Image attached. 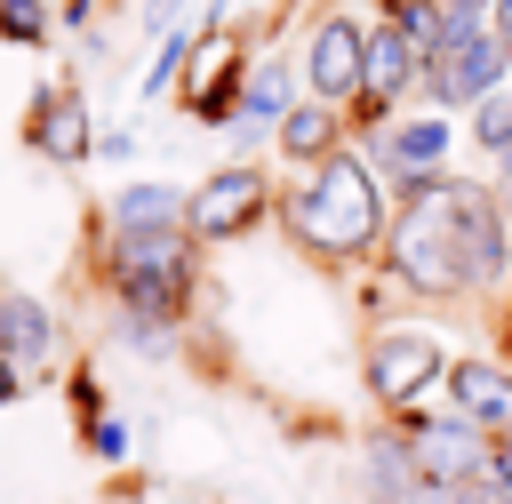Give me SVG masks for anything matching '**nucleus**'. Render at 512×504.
I'll use <instances>...</instances> for the list:
<instances>
[{"label": "nucleus", "instance_id": "f257e3e1", "mask_svg": "<svg viewBox=\"0 0 512 504\" xmlns=\"http://www.w3.org/2000/svg\"><path fill=\"white\" fill-rule=\"evenodd\" d=\"M272 208H280L288 240L312 264H336V272L344 264H368L384 248V224H392V192L376 184V168H368L360 144L328 152L320 168H296V184L272 192Z\"/></svg>", "mask_w": 512, "mask_h": 504}, {"label": "nucleus", "instance_id": "f03ea898", "mask_svg": "<svg viewBox=\"0 0 512 504\" xmlns=\"http://www.w3.org/2000/svg\"><path fill=\"white\" fill-rule=\"evenodd\" d=\"M376 264H384V280H400L408 304H464V272H456V176H432L408 200H392Z\"/></svg>", "mask_w": 512, "mask_h": 504}, {"label": "nucleus", "instance_id": "7ed1b4c3", "mask_svg": "<svg viewBox=\"0 0 512 504\" xmlns=\"http://www.w3.org/2000/svg\"><path fill=\"white\" fill-rule=\"evenodd\" d=\"M200 288V240L192 232H144V240H112V296L136 328H168L192 312Z\"/></svg>", "mask_w": 512, "mask_h": 504}, {"label": "nucleus", "instance_id": "20e7f679", "mask_svg": "<svg viewBox=\"0 0 512 504\" xmlns=\"http://www.w3.org/2000/svg\"><path fill=\"white\" fill-rule=\"evenodd\" d=\"M448 336L424 328V320H376L368 344H360V384L384 416H408V408H432V392L448 384Z\"/></svg>", "mask_w": 512, "mask_h": 504}, {"label": "nucleus", "instance_id": "39448f33", "mask_svg": "<svg viewBox=\"0 0 512 504\" xmlns=\"http://www.w3.org/2000/svg\"><path fill=\"white\" fill-rule=\"evenodd\" d=\"M496 88H512V72H504V48H496V32H488V16H448V40L424 56V72H416V96L432 104V112H472L480 96H496Z\"/></svg>", "mask_w": 512, "mask_h": 504}, {"label": "nucleus", "instance_id": "423d86ee", "mask_svg": "<svg viewBox=\"0 0 512 504\" xmlns=\"http://www.w3.org/2000/svg\"><path fill=\"white\" fill-rule=\"evenodd\" d=\"M360 152H368L376 184H384L392 200H408L416 184L448 176V152H456V120H448V112H432V104H416V112H392L384 128H368V136H360Z\"/></svg>", "mask_w": 512, "mask_h": 504}, {"label": "nucleus", "instance_id": "0eeeda50", "mask_svg": "<svg viewBox=\"0 0 512 504\" xmlns=\"http://www.w3.org/2000/svg\"><path fill=\"white\" fill-rule=\"evenodd\" d=\"M456 272H464V296L512 288V216H504V192L480 176H456Z\"/></svg>", "mask_w": 512, "mask_h": 504}, {"label": "nucleus", "instance_id": "6e6552de", "mask_svg": "<svg viewBox=\"0 0 512 504\" xmlns=\"http://www.w3.org/2000/svg\"><path fill=\"white\" fill-rule=\"evenodd\" d=\"M400 424V440H408V456H416V480H432V488H472L480 472H488V432L480 424H464L448 400L440 408H408V416H392Z\"/></svg>", "mask_w": 512, "mask_h": 504}, {"label": "nucleus", "instance_id": "1a4fd4ad", "mask_svg": "<svg viewBox=\"0 0 512 504\" xmlns=\"http://www.w3.org/2000/svg\"><path fill=\"white\" fill-rule=\"evenodd\" d=\"M264 216H272V176L256 160H232V168H216L184 192V232L192 240H240Z\"/></svg>", "mask_w": 512, "mask_h": 504}, {"label": "nucleus", "instance_id": "9d476101", "mask_svg": "<svg viewBox=\"0 0 512 504\" xmlns=\"http://www.w3.org/2000/svg\"><path fill=\"white\" fill-rule=\"evenodd\" d=\"M360 48H368V24L352 8L312 16V32H304V88H312V104L352 112V96H360Z\"/></svg>", "mask_w": 512, "mask_h": 504}, {"label": "nucleus", "instance_id": "9b49d317", "mask_svg": "<svg viewBox=\"0 0 512 504\" xmlns=\"http://www.w3.org/2000/svg\"><path fill=\"white\" fill-rule=\"evenodd\" d=\"M240 72H248V48H240V32H224V16H208L200 24V40H192V64H184V112L192 120H232V104H240Z\"/></svg>", "mask_w": 512, "mask_h": 504}, {"label": "nucleus", "instance_id": "f8f14e48", "mask_svg": "<svg viewBox=\"0 0 512 504\" xmlns=\"http://www.w3.org/2000/svg\"><path fill=\"white\" fill-rule=\"evenodd\" d=\"M440 400H448L464 424H480L488 440H512V368H504L496 352H456Z\"/></svg>", "mask_w": 512, "mask_h": 504}, {"label": "nucleus", "instance_id": "ddd939ff", "mask_svg": "<svg viewBox=\"0 0 512 504\" xmlns=\"http://www.w3.org/2000/svg\"><path fill=\"white\" fill-rule=\"evenodd\" d=\"M272 144H280V160H296V168H320L328 152H344V144H352V120H344L336 104H312V96H296V104L280 112Z\"/></svg>", "mask_w": 512, "mask_h": 504}, {"label": "nucleus", "instance_id": "4468645a", "mask_svg": "<svg viewBox=\"0 0 512 504\" xmlns=\"http://www.w3.org/2000/svg\"><path fill=\"white\" fill-rule=\"evenodd\" d=\"M360 488H368V504H408L416 496V456H408V440H400L392 416L360 440Z\"/></svg>", "mask_w": 512, "mask_h": 504}, {"label": "nucleus", "instance_id": "2eb2a0df", "mask_svg": "<svg viewBox=\"0 0 512 504\" xmlns=\"http://www.w3.org/2000/svg\"><path fill=\"white\" fill-rule=\"evenodd\" d=\"M0 360L24 368V376H40L56 360V320H48L40 296H0Z\"/></svg>", "mask_w": 512, "mask_h": 504}, {"label": "nucleus", "instance_id": "dca6fc26", "mask_svg": "<svg viewBox=\"0 0 512 504\" xmlns=\"http://www.w3.org/2000/svg\"><path fill=\"white\" fill-rule=\"evenodd\" d=\"M32 152L40 160H88V104L72 88H40L32 96Z\"/></svg>", "mask_w": 512, "mask_h": 504}, {"label": "nucleus", "instance_id": "f3484780", "mask_svg": "<svg viewBox=\"0 0 512 504\" xmlns=\"http://www.w3.org/2000/svg\"><path fill=\"white\" fill-rule=\"evenodd\" d=\"M144 232H184L176 184H120L112 192V240H144Z\"/></svg>", "mask_w": 512, "mask_h": 504}, {"label": "nucleus", "instance_id": "a211bd4d", "mask_svg": "<svg viewBox=\"0 0 512 504\" xmlns=\"http://www.w3.org/2000/svg\"><path fill=\"white\" fill-rule=\"evenodd\" d=\"M288 104H296V64H288V56H256V64L240 72V104H232V120H248V128H280Z\"/></svg>", "mask_w": 512, "mask_h": 504}, {"label": "nucleus", "instance_id": "6ab92c4d", "mask_svg": "<svg viewBox=\"0 0 512 504\" xmlns=\"http://www.w3.org/2000/svg\"><path fill=\"white\" fill-rule=\"evenodd\" d=\"M384 16H392V32H400V40L416 48V64H424V56H432V48L448 40V8H440V0H392Z\"/></svg>", "mask_w": 512, "mask_h": 504}, {"label": "nucleus", "instance_id": "aec40b11", "mask_svg": "<svg viewBox=\"0 0 512 504\" xmlns=\"http://www.w3.org/2000/svg\"><path fill=\"white\" fill-rule=\"evenodd\" d=\"M464 136H472V144H480V152L496 160V152L512 144V88H496V96H480V104L464 112Z\"/></svg>", "mask_w": 512, "mask_h": 504}, {"label": "nucleus", "instance_id": "412c9836", "mask_svg": "<svg viewBox=\"0 0 512 504\" xmlns=\"http://www.w3.org/2000/svg\"><path fill=\"white\" fill-rule=\"evenodd\" d=\"M0 32L8 40H48V8L40 0H0Z\"/></svg>", "mask_w": 512, "mask_h": 504}, {"label": "nucleus", "instance_id": "4be33fe9", "mask_svg": "<svg viewBox=\"0 0 512 504\" xmlns=\"http://www.w3.org/2000/svg\"><path fill=\"white\" fill-rule=\"evenodd\" d=\"M88 448H96L104 464H120V456H128V424H120V416H88Z\"/></svg>", "mask_w": 512, "mask_h": 504}, {"label": "nucleus", "instance_id": "5701e85b", "mask_svg": "<svg viewBox=\"0 0 512 504\" xmlns=\"http://www.w3.org/2000/svg\"><path fill=\"white\" fill-rule=\"evenodd\" d=\"M480 488L512 496V440H496V448H488V472H480Z\"/></svg>", "mask_w": 512, "mask_h": 504}, {"label": "nucleus", "instance_id": "b1692460", "mask_svg": "<svg viewBox=\"0 0 512 504\" xmlns=\"http://www.w3.org/2000/svg\"><path fill=\"white\" fill-rule=\"evenodd\" d=\"M488 32H496V48H504V72H512V0H496V8H488Z\"/></svg>", "mask_w": 512, "mask_h": 504}, {"label": "nucleus", "instance_id": "393cba45", "mask_svg": "<svg viewBox=\"0 0 512 504\" xmlns=\"http://www.w3.org/2000/svg\"><path fill=\"white\" fill-rule=\"evenodd\" d=\"M496 360H504V368H512V304H504V312H496Z\"/></svg>", "mask_w": 512, "mask_h": 504}, {"label": "nucleus", "instance_id": "a878e982", "mask_svg": "<svg viewBox=\"0 0 512 504\" xmlns=\"http://www.w3.org/2000/svg\"><path fill=\"white\" fill-rule=\"evenodd\" d=\"M176 8L184 0H152V32H176Z\"/></svg>", "mask_w": 512, "mask_h": 504}, {"label": "nucleus", "instance_id": "bb28decb", "mask_svg": "<svg viewBox=\"0 0 512 504\" xmlns=\"http://www.w3.org/2000/svg\"><path fill=\"white\" fill-rule=\"evenodd\" d=\"M16 392H24V368H8V360H0V400H16Z\"/></svg>", "mask_w": 512, "mask_h": 504}, {"label": "nucleus", "instance_id": "cd10ccee", "mask_svg": "<svg viewBox=\"0 0 512 504\" xmlns=\"http://www.w3.org/2000/svg\"><path fill=\"white\" fill-rule=\"evenodd\" d=\"M440 8H448V16H488L496 0H440Z\"/></svg>", "mask_w": 512, "mask_h": 504}, {"label": "nucleus", "instance_id": "c85d7f7f", "mask_svg": "<svg viewBox=\"0 0 512 504\" xmlns=\"http://www.w3.org/2000/svg\"><path fill=\"white\" fill-rule=\"evenodd\" d=\"M496 192H512V144L496 152Z\"/></svg>", "mask_w": 512, "mask_h": 504}, {"label": "nucleus", "instance_id": "c756f323", "mask_svg": "<svg viewBox=\"0 0 512 504\" xmlns=\"http://www.w3.org/2000/svg\"><path fill=\"white\" fill-rule=\"evenodd\" d=\"M504 216H512V192H504Z\"/></svg>", "mask_w": 512, "mask_h": 504}, {"label": "nucleus", "instance_id": "7c9ffc66", "mask_svg": "<svg viewBox=\"0 0 512 504\" xmlns=\"http://www.w3.org/2000/svg\"><path fill=\"white\" fill-rule=\"evenodd\" d=\"M384 8H392V0H384Z\"/></svg>", "mask_w": 512, "mask_h": 504}]
</instances>
